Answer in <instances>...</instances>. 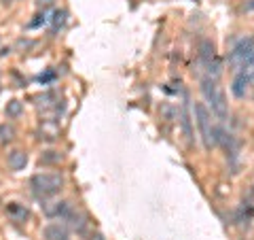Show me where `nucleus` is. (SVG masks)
I'll return each mask as SVG.
<instances>
[{
	"label": "nucleus",
	"instance_id": "6",
	"mask_svg": "<svg viewBox=\"0 0 254 240\" xmlns=\"http://www.w3.org/2000/svg\"><path fill=\"white\" fill-rule=\"evenodd\" d=\"M68 209H70L68 202H45L43 204V211L49 219H62Z\"/></svg>",
	"mask_w": 254,
	"mask_h": 240
},
{
	"label": "nucleus",
	"instance_id": "11",
	"mask_svg": "<svg viewBox=\"0 0 254 240\" xmlns=\"http://www.w3.org/2000/svg\"><path fill=\"white\" fill-rule=\"evenodd\" d=\"M13 136H15L13 125H9V123L0 125V142H11V140H13Z\"/></svg>",
	"mask_w": 254,
	"mask_h": 240
},
{
	"label": "nucleus",
	"instance_id": "15",
	"mask_svg": "<svg viewBox=\"0 0 254 240\" xmlns=\"http://www.w3.org/2000/svg\"><path fill=\"white\" fill-rule=\"evenodd\" d=\"M242 9H244V11H254V0H248V2H246Z\"/></svg>",
	"mask_w": 254,
	"mask_h": 240
},
{
	"label": "nucleus",
	"instance_id": "8",
	"mask_svg": "<svg viewBox=\"0 0 254 240\" xmlns=\"http://www.w3.org/2000/svg\"><path fill=\"white\" fill-rule=\"evenodd\" d=\"M26 164H28V153H26V151L15 149V151H11V153H9V168H11V170L19 172V170L26 168Z\"/></svg>",
	"mask_w": 254,
	"mask_h": 240
},
{
	"label": "nucleus",
	"instance_id": "9",
	"mask_svg": "<svg viewBox=\"0 0 254 240\" xmlns=\"http://www.w3.org/2000/svg\"><path fill=\"white\" fill-rule=\"evenodd\" d=\"M6 213H9L11 217H13V221H17V223H23V221L30 217V213H28L26 206H21L17 202H11L9 206H6Z\"/></svg>",
	"mask_w": 254,
	"mask_h": 240
},
{
	"label": "nucleus",
	"instance_id": "2",
	"mask_svg": "<svg viewBox=\"0 0 254 240\" xmlns=\"http://www.w3.org/2000/svg\"><path fill=\"white\" fill-rule=\"evenodd\" d=\"M30 187L38 198H51L64 187V177L60 172H41L30 179Z\"/></svg>",
	"mask_w": 254,
	"mask_h": 240
},
{
	"label": "nucleus",
	"instance_id": "12",
	"mask_svg": "<svg viewBox=\"0 0 254 240\" xmlns=\"http://www.w3.org/2000/svg\"><path fill=\"white\" fill-rule=\"evenodd\" d=\"M66 23V11H55L53 13V32H58Z\"/></svg>",
	"mask_w": 254,
	"mask_h": 240
},
{
	"label": "nucleus",
	"instance_id": "10",
	"mask_svg": "<svg viewBox=\"0 0 254 240\" xmlns=\"http://www.w3.org/2000/svg\"><path fill=\"white\" fill-rule=\"evenodd\" d=\"M6 117H11V119H15V117H19L21 115V111H23V105L19 100H11L9 105H6Z\"/></svg>",
	"mask_w": 254,
	"mask_h": 240
},
{
	"label": "nucleus",
	"instance_id": "3",
	"mask_svg": "<svg viewBox=\"0 0 254 240\" xmlns=\"http://www.w3.org/2000/svg\"><path fill=\"white\" fill-rule=\"evenodd\" d=\"M193 113H195V121L199 125V134H201V140H203V147L205 149H212L216 145V127L212 123V115L208 107L203 102H197L193 107Z\"/></svg>",
	"mask_w": 254,
	"mask_h": 240
},
{
	"label": "nucleus",
	"instance_id": "7",
	"mask_svg": "<svg viewBox=\"0 0 254 240\" xmlns=\"http://www.w3.org/2000/svg\"><path fill=\"white\" fill-rule=\"evenodd\" d=\"M216 60V49H214V43L208 41V38H203V41L199 43V62L203 64V66H208L210 62Z\"/></svg>",
	"mask_w": 254,
	"mask_h": 240
},
{
	"label": "nucleus",
	"instance_id": "5",
	"mask_svg": "<svg viewBox=\"0 0 254 240\" xmlns=\"http://www.w3.org/2000/svg\"><path fill=\"white\" fill-rule=\"evenodd\" d=\"M43 238L45 240H68V228L64 226L62 221L49 223V226L43 230Z\"/></svg>",
	"mask_w": 254,
	"mask_h": 240
},
{
	"label": "nucleus",
	"instance_id": "13",
	"mask_svg": "<svg viewBox=\"0 0 254 240\" xmlns=\"http://www.w3.org/2000/svg\"><path fill=\"white\" fill-rule=\"evenodd\" d=\"M60 159H62L60 153H55V151H49V155H45L41 162H43V164H49V162H60Z\"/></svg>",
	"mask_w": 254,
	"mask_h": 240
},
{
	"label": "nucleus",
	"instance_id": "1",
	"mask_svg": "<svg viewBox=\"0 0 254 240\" xmlns=\"http://www.w3.org/2000/svg\"><path fill=\"white\" fill-rule=\"evenodd\" d=\"M201 94L205 102L210 105L212 109V115L220 119V121H227L229 119V105H227V96L222 92V87L218 85L216 79L212 77H205L201 79Z\"/></svg>",
	"mask_w": 254,
	"mask_h": 240
},
{
	"label": "nucleus",
	"instance_id": "14",
	"mask_svg": "<svg viewBox=\"0 0 254 240\" xmlns=\"http://www.w3.org/2000/svg\"><path fill=\"white\" fill-rule=\"evenodd\" d=\"M38 19L34 21H30V28H38V26H43V23H47V13H41V15H36Z\"/></svg>",
	"mask_w": 254,
	"mask_h": 240
},
{
	"label": "nucleus",
	"instance_id": "4",
	"mask_svg": "<svg viewBox=\"0 0 254 240\" xmlns=\"http://www.w3.org/2000/svg\"><path fill=\"white\" fill-rule=\"evenodd\" d=\"M252 55H254V38H250V36L240 38V41L233 45V49L229 51V68L233 70V75L246 66V62H248Z\"/></svg>",
	"mask_w": 254,
	"mask_h": 240
}]
</instances>
